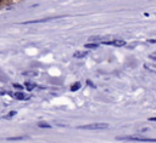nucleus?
<instances>
[{"mask_svg": "<svg viewBox=\"0 0 156 143\" xmlns=\"http://www.w3.org/2000/svg\"><path fill=\"white\" fill-rule=\"evenodd\" d=\"M38 73L35 72V70H30V72H24L23 73V75H30V76H35Z\"/></svg>", "mask_w": 156, "mask_h": 143, "instance_id": "9b49d317", "label": "nucleus"}, {"mask_svg": "<svg viewBox=\"0 0 156 143\" xmlns=\"http://www.w3.org/2000/svg\"><path fill=\"white\" fill-rule=\"evenodd\" d=\"M118 141H133V142H156V138L140 137V136H118Z\"/></svg>", "mask_w": 156, "mask_h": 143, "instance_id": "f257e3e1", "label": "nucleus"}, {"mask_svg": "<svg viewBox=\"0 0 156 143\" xmlns=\"http://www.w3.org/2000/svg\"><path fill=\"white\" fill-rule=\"evenodd\" d=\"M84 46L85 48H96L99 46V42H87Z\"/></svg>", "mask_w": 156, "mask_h": 143, "instance_id": "39448f33", "label": "nucleus"}, {"mask_svg": "<svg viewBox=\"0 0 156 143\" xmlns=\"http://www.w3.org/2000/svg\"><path fill=\"white\" fill-rule=\"evenodd\" d=\"M13 97H15V98H17V99H27V98H28V97H27V96H24V93H22V92L13 93Z\"/></svg>", "mask_w": 156, "mask_h": 143, "instance_id": "423d86ee", "label": "nucleus"}, {"mask_svg": "<svg viewBox=\"0 0 156 143\" xmlns=\"http://www.w3.org/2000/svg\"><path fill=\"white\" fill-rule=\"evenodd\" d=\"M149 42H156V40H149Z\"/></svg>", "mask_w": 156, "mask_h": 143, "instance_id": "dca6fc26", "label": "nucleus"}, {"mask_svg": "<svg viewBox=\"0 0 156 143\" xmlns=\"http://www.w3.org/2000/svg\"><path fill=\"white\" fill-rule=\"evenodd\" d=\"M56 17H48V18H44V19H35V21H28V22H24L26 24L28 23H41V22H48V21H51V19H55Z\"/></svg>", "mask_w": 156, "mask_h": 143, "instance_id": "20e7f679", "label": "nucleus"}, {"mask_svg": "<svg viewBox=\"0 0 156 143\" xmlns=\"http://www.w3.org/2000/svg\"><path fill=\"white\" fill-rule=\"evenodd\" d=\"M84 56H87V52L85 51H78V52L74 53V57H77V58H82Z\"/></svg>", "mask_w": 156, "mask_h": 143, "instance_id": "0eeeda50", "label": "nucleus"}, {"mask_svg": "<svg viewBox=\"0 0 156 143\" xmlns=\"http://www.w3.org/2000/svg\"><path fill=\"white\" fill-rule=\"evenodd\" d=\"M149 121H156V118H149Z\"/></svg>", "mask_w": 156, "mask_h": 143, "instance_id": "2eb2a0df", "label": "nucleus"}, {"mask_svg": "<svg viewBox=\"0 0 156 143\" xmlns=\"http://www.w3.org/2000/svg\"><path fill=\"white\" fill-rule=\"evenodd\" d=\"M107 127H108V124L106 122H95V124H88V125L79 126L78 128L80 130H105Z\"/></svg>", "mask_w": 156, "mask_h": 143, "instance_id": "f03ea898", "label": "nucleus"}, {"mask_svg": "<svg viewBox=\"0 0 156 143\" xmlns=\"http://www.w3.org/2000/svg\"><path fill=\"white\" fill-rule=\"evenodd\" d=\"M101 42L105 45H113V46H124L126 45V41L122 39H115L111 41H101Z\"/></svg>", "mask_w": 156, "mask_h": 143, "instance_id": "7ed1b4c3", "label": "nucleus"}, {"mask_svg": "<svg viewBox=\"0 0 156 143\" xmlns=\"http://www.w3.org/2000/svg\"><path fill=\"white\" fill-rule=\"evenodd\" d=\"M13 87H16V88H22V85H20V84H13Z\"/></svg>", "mask_w": 156, "mask_h": 143, "instance_id": "4468645a", "label": "nucleus"}, {"mask_svg": "<svg viewBox=\"0 0 156 143\" xmlns=\"http://www.w3.org/2000/svg\"><path fill=\"white\" fill-rule=\"evenodd\" d=\"M38 126H39V127H43V128H50V127H51L49 124H45V122H39Z\"/></svg>", "mask_w": 156, "mask_h": 143, "instance_id": "f8f14e48", "label": "nucleus"}, {"mask_svg": "<svg viewBox=\"0 0 156 143\" xmlns=\"http://www.w3.org/2000/svg\"><path fill=\"white\" fill-rule=\"evenodd\" d=\"M26 138H27L26 136H22V137L20 136V137H9L7 139L9 141H20V139H26Z\"/></svg>", "mask_w": 156, "mask_h": 143, "instance_id": "9d476101", "label": "nucleus"}, {"mask_svg": "<svg viewBox=\"0 0 156 143\" xmlns=\"http://www.w3.org/2000/svg\"><path fill=\"white\" fill-rule=\"evenodd\" d=\"M15 114H16V111H10V113H9V115H6L5 118H6V119H9V118H11V116H13Z\"/></svg>", "mask_w": 156, "mask_h": 143, "instance_id": "ddd939ff", "label": "nucleus"}, {"mask_svg": "<svg viewBox=\"0 0 156 143\" xmlns=\"http://www.w3.org/2000/svg\"><path fill=\"white\" fill-rule=\"evenodd\" d=\"M80 88V82H74L72 86H71V91H77Z\"/></svg>", "mask_w": 156, "mask_h": 143, "instance_id": "1a4fd4ad", "label": "nucleus"}, {"mask_svg": "<svg viewBox=\"0 0 156 143\" xmlns=\"http://www.w3.org/2000/svg\"><path fill=\"white\" fill-rule=\"evenodd\" d=\"M24 85H26V88H27L28 91H30V90L35 88V84H33V82H28V81H27Z\"/></svg>", "mask_w": 156, "mask_h": 143, "instance_id": "6e6552de", "label": "nucleus"}]
</instances>
